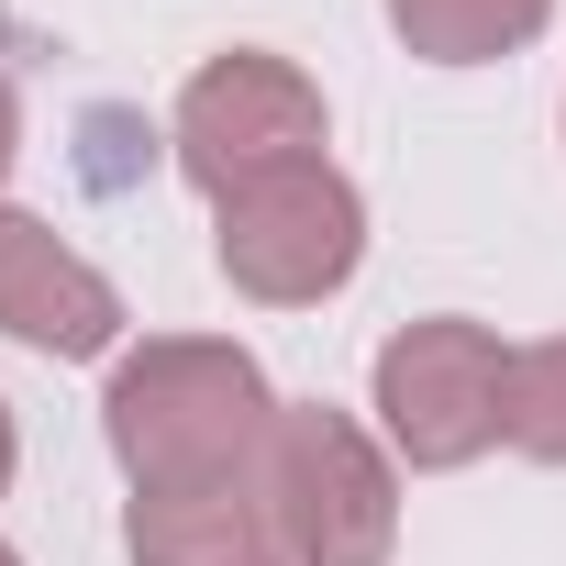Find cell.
<instances>
[{
    "label": "cell",
    "mask_w": 566,
    "mask_h": 566,
    "mask_svg": "<svg viewBox=\"0 0 566 566\" xmlns=\"http://www.w3.org/2000/svg\"><path fill=\"white\" fill-rule=\"evenodd\" d=\"M266 422H277L266 367L244 345H211V334H156L101 389V433H112V455H123L134 489H222V478H255Z\"/></svg>",
    "instance_id": "1"
},
{
    "label": "cell",
    "mask_w": 566,
    "mask_h": 566,
    "mask_svg": "<svg viewBox=\"0 0 566 566\" xmlns=\"http://www.w3.org/2000/svg\"><path fill=\"white\" fill-rule=\"evenodd\" d=\"M244 489L266 500L290 566H389V544H400V478L367 444V422L334 400H277Z\"/></svg>",
    "instance_id": "2"
},
{
    "label": "cell",
    "mask_w": 566,
    "mask_h": 566,
    "mask_svg": "<svg viewBox=\"0 0 566 566\" xmlns=\"http://www.w3.org/2000/svg\"><path fill=\"white\" fill-rule=\"evenodd\" d=\"M211 255H222L233 290H244V301H266V312L334 301L345 277H356V255H367V200H356V178H345V167H323V156L266 167V178H244V189L222 200Z\"/></svg>",
    "instance_id": "3"
},
{
    "label": "cell",
    "mask_w": 566,
    "mask_h": 566,
    "mask_svg": "<svg viewBox=\"0 0 566 566\" xmlns=\"http://www.w3.org/2000/svg\"><path fill=\"white\" fill-rule=\"evenodd\" d=\"M500 411H511V345L489 323L433 312V323L378 345V433H389V455L467 467V455L500 444Z\"/></svg>",
    "instance_id": "4"
},
{
    "label": "cell",
    "mask_w": 566,
    "mask_h": 566,
    "mask_svg": "<svg viewBox=\"0 0 566 566\" xmlns=\"http://www.w3.org/2000/svg\"><path fill=\"white\" fill-rule=\"evenodd\" d=\"M167 145H178V178H189V189L233 200V189H244V178H266V167L323 156V90H312L290 56L233 45V56H211V67L178 90Z\"/></svg>",
    "instance_id": "5"
},
{
    "label": "cell",
    "mask_w": 566,
    "mask_h": 566,
    "mask_svg": "<svg viewBox=\"0 0 566 566\" xmlns=\"http://www.w3.org/2000/svg\"><path fill=\"white\" fill-rule=\"evenodd\" d=\"M0 334L34 356H101L123 334V290L34 211H0Z\"/></svg>",
    "instance_id": "6"
},
{
    "label": "cell",
    "mask_w": 566,
    "mask_h": 566,
    "mask_svg": "<svg viewBox=\"0 0 566 566\" xmlns=\"http://www.w3.org/2000/svg\"><path fill=\"white\" fill-rule=\"evenodd\" d=\"M134 566H290L266 500L244 478L222 489H134V522H123Z\"/></svg>",
    "instance_id": "7"
},
{
    "label": "cell",
    "mask_w": 566,
    "mask_h": 566,
    "mask_svg": "<svg viewBox=\"0 0 566 566\" xmlns=\"http://www.w3.org/2000/svg\"><path fill=\"white\" fill-rule=\"evenodd\" d=\"M555 23V0H389V34L433 67H489Z\"/></svg>",
    "instance_id": "8"
},
{
    "label": "cell",
    "mask_w": 566,
    "mask_h": 566,
    "mask_svg": "<svg viewBox=\"0 0 566 566\" xmlns=\"http://www.w3.org/2000/svg\"><path fill=\"white\" fill-rule=\"evenodd\" d=\"M500 433H511L522 455L566 467V334H544V345L511 356V411H500Z\"/></svg>",
    "instance_id": "9"
},
{
    "label": "cell",
    "mask_w": 566,
    "mask_h": 566,
    "mask_svg": "<svg viewBox=\"0 0 566 566\" xmlns=\"http://www.w3.org/2000/svg\"><path fill=\"white\" fill-rule=\"evenodd\" d=\"M12 156H23V101H12V78H0V178H12Z\"/></svg>",
    "instance_id": "10"
},
{
    "label": "cell",
    "mask_w": 566,
    "mask_h": 566,
    "mask_svg": "<svg viewBox=\"0 0 566 566\" xmlns=\"http://www.w3.org/2000/svg\"><path fill=\"white\" fill-rule=\"evenodd\" d=\"M12 455H23V444H12V411H0V489H12Z\"/></svg>",
    "instance_id": "11"
},
{
    "label": "cell",
    "mask_w": 566,
    "mask_h": 566,
    "mask_svg": "<svg viewBox=\"0 0 566 566\" xmlns=\"http://www.w3.org/2000/svg\"><path fill=\"white\" fill-rule=\"evenodd\" d=\"M0 566H23V555H12V544H0Z\"/></svg>",
    "instance_id": "12"
}]
</instances>
